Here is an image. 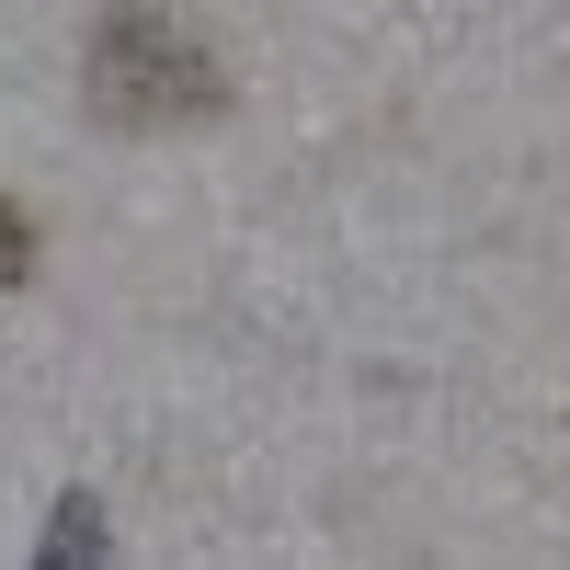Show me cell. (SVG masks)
<instances>
[{"label": "cell", "mask_w": 570, "mask_h": 570, "mask_svg": "<svg viewBox=\"0 0 570 570\" xmlns=\"http://www.w3.org/2000/svg\"><path fill=\"white\" fill-rule=\"evenodd\" d=\"M46 548H58V559H91V548H104V513H91V502H58V537H46Z\"/></svg>", "instance_id": "7a4b0ae2"}, {"label": "cell", "mask_w": 570, "mask_h": 570, "mask_svg": "<svg viewBox=\"0 0 570 570\" xmlns=\"http://www.w3.org/2000/svg\"><path fill=\"white\" fill-rule=\"evenodd\" d=\"M23 263H35V228H23V217H12V206H0V285H12V274H23Z\"/></svg>", "instance_id": "3957f363"}, {"label": "cell", "mask_w": 570, "mask_h": 570, "mask_svg": "<svg viewBox=\"0 0 570 570\" xmlns=\"http://www.w3.org/2000/svg\"><path fill=\"white\" fill-rule=\"evenodd\" d=\"M80 91H91V115H104V126H206V115L228 104V69L206 58L195 23L126 0V12H104V35H91Z\"/></svg>", "instance_id": "6da1fadb"}]
</instances>
